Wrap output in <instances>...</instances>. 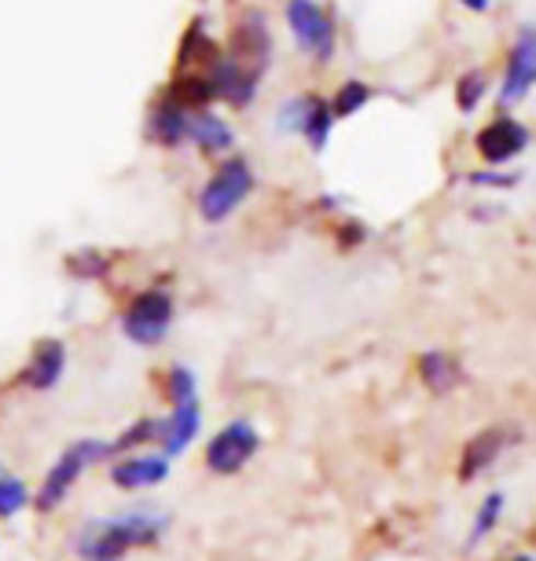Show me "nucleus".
<instances>
[{
    "label": "nucleus",
    "mask_w": 536,
    "mask_h": 561,
    "mask_svg": "<svg viewBox=\"0 0 536 561\" xmlns=\"http://www.w3.org/2000/svg\"><path fill=\"white\" fill-rule=\"evenodd\" d=\"M162 514H122V517H92V522L78 533V558L81 561H122L136 547L159 543L166 533Z\"/></svg>",
    "instance_id": "f257e3e1"
},
{
    "label": "nucleus",
    "mask_w": 536,
    "mask_h": 561,
    "mask_svg": "<svg viewBox=\"0 0 536 561\" xmlns=\"http://www.w3.org/2000/svg\"><path fill=\"white\" fill-rule=\"evenodd\" d=\"M111 455L114 451H111L107 440H78V444H70V448L56 459V466L48 470L45 484L37 489V511H45V514L56 511V506L70 495L73 484H78L81 473H85L92 462L111 459Z\"/></svg>",
    "instance_id": "f03ea898"
},
{
    "label": "nucleus",
    "mask_w": 536,
    "mask_h": 561,
    "mask_svg": "<svg viewBox=\"0 0 536 561\" xmlns=\"http://www.w3.org/2000/svg\"><path fill=\"white\" fill-rule=\"evenodd\" d=\"M250 187H254L250 165L243 158H232V162H225L206 180L203 195H198V214H203V220H209V225H220V220H228L239 206H243Z\"/></svg>",
    "instance_id": "7ed1b4c3"
},
{
    "label": "nucleus",
    "mask_w": 536,
    "mask_h": 561,
    "mask_svg": "<svg viewBox=\"0 0 536 561\" xmlns=\"http://www.w3.org/2000/svg\"><path fill=\"white\" fill-rule=\"evenodd\" d=\"M173 327V298L166 290H144L125 305L122 312V331L129 342L151 348L159 345Z\"/></svg>",
    "instance_id": "20e7f679"
},
{
    "label": "nucleus",
    "mask_w": 536,
    "mask_h": 561,
    "mask_svg": "<svg viewBox=\"0 0 536 561\" xmlns=\"http://www.w3.org/2000/svg\"><path fill=\"white\" fill-rule=\"evenodd\" d=\"M258 448H261V437H258L254 422L236 419L220 433H214V440L206 444V466L214 473H225L228 478V473L243 470V466L258 455Z\"/></svg>",
    "instance_id": "39448f33"
},
{
    "label": "nucleus",
    "mask_w": 536,
    "mask_h": 561,
    "mask_svg": "<svg viewBox=\"0 0 536 561\" xmlns=\"http://www.w3.org/2000/svg\"><path fill=\"white\" fill-rule=\"evenodd\" d=\"M287 23L294 30V37H298V45L317 51V59L328 62L334 56V23L323 15L320 4H312V0H290Z\"/></svg>",
    "instance_id": "423d86ee"
},
{
    "label": "nucleus",
    "mask_w": 536,
    "mask_h": 561,
    "mask_svg": "<svg viewBox=\"0 0 536 561\" xmlns=\"http://www.w3.org/2000/svg\"><path fill=\"white\" fill-rule=\"evenodd\" d=\"M525 144H529V133H525V125L514 118H497L478 133L481 158H486V162H497V165L518 158L525 151Z\"/></svg>",
    "instance_id": "0eeeda50"
},
{
    "label": "nucleus",
    "mask_w": 536,
    "mask_h": 561,
    "mask_svg": "<svg viewBox=\"0 0 536 561\" xmlns=\"http://www.w3.org/2000/svg\"><path fill=\"white\" fill-rule=\"evenodd\" d=\"M198 426H203V408H198V400H187V404H173L170 415L159 419V437H155V440L162 444L166 459L181 455L187 444L195 440Z\"/></svg>",
    "instance_id": "6e6552de"
},
{
    "label": "nucleus",
    "mask_w": 536,
    "mask_h": 561,
    "mask_svg": "<svg viewBox=\"0 0 536 561\" xmlns=\"http://www.w3.org/2000/svg\"><path fill=\"white\" fill-rule=\"evenodd\" d=\"M170 478V459L166 455H129L111 466V481L125 492L136 489H155Z\"/></svg>",
    "instance_id": "1a4fd4ad"
},
{
    "label": "nucleus",
    "mask_w": 536,
    "mask_h": 561,
    "mask_svg": "<svg viewBox=\"0 0 536 561\" xmlns=\"http://www.w3.org/2000/svg\"><path fill=\"white\" fill-rule=\"evenodd\" d=\"M533 78H536V41H533V30H522V34H518V45H514V51H511L508 81H503L500 100H503V103H518V100H525V92H529Z\"/></svg>",
    "instance_id": "9d476101"
},
{
    "label": "nucleus",
    "mask_w": 536,
    "mask_h": 561,
    "mask_svg": "<svg viewBox=\"0 0 536 561\" xmlns=\"http://www.w3.org/2000/svg\"><path fill=\"white\" fill-rule=\"evenodd\" d=\"M206 81H209L214 100L239 103V107H247V103L254 100V92H258V73H243L236 62H228V59L214 62V70H209Z\"/></svg>",
    "instance_id": "9b49d317"
},
{
    "label": "nucleus",
    "mask_w": 536,
    "mask_h": 561,
    "mask_svg": "<svg viewBox=\"0 0 536 561\" xmlns=\"http://www.w3.org/2000/svg\"><path fill=\"white\" fill-rule=\"evenodd\" d=\"M62 370H67V348L56 337H45V342H37L34 356H30L23 382L34 389H52L62 378Z\"/></svg>",
    "instance_id": "f8f14e48"
},
{
    "label": "nucleus",
    "mask_w": 536,
    "mask_h": 561,
    "mask_svg": "<svg viewBox=\"0 0 536 561\" xmlns=\"http://www.w3.org/2000/svg\"><path fill=\"white\" fill-rule=\"evenodd\" d=\"M503 448H508V430H486L478 437H470L464 455H459V481H475L478 473H486L500 459Z\"/></svg>",
    "instance_id": "ddd939ff"
},
{
    "label": "nucleus",
    "mask_w": 536,
    "mask_h": 561,
    "mask_svg": "<svg viewBox=\"0 0 536 561\" xmlns=\"http://www.w3.org/2000/svg\"><path fill=\"white\" fill-rule=\"evenodd\" d=\"M419 378L434 389V393H452L459 382H464V367L456 364V356L448 353H423L419 356Z\"/></svg>",
    "instance_id": "4468645a"
},
{
    "label": "nucleus",
    "mask_w": 536,
    "mask_h": 561,
    "mask_svg": "<svg viewBox=\"0 0 536 561\" xmlns=\"http://www.w3.org/2000/svg\"><path fill=\"white\" fill-rule=\"evenodd\" d=\"M187 114L181 103H159L155 107V114H151V136L159 144H166V147H176V144H184L187 140Z\"/></svg>",
    "instance_id": "2eb2a0df"
},
{
    "label": "nucleus",
    "mask_w": 536,
    "mask_h": 561,
    "mask_svg": "<svg viewBox=\"0 0 536 561\" xmlns=\"http://www.w3.org/2000/svg\"><path fill=\"white\" fill-rule=\"evenodd\" d=\"M187 140L198 144L203 151H228L232 147V129L217 114H192L187 118Z\"/></svg>",
    "instance_id": "dca6fc26"
},
{
    "label": "nucleus",
    "mask_w": 536,
    "mask_h": 561,
    "mask_svg": "<svg viewBox=\"0 0 536 561\" xmlns=\"http://www.w3.org/2000/svg\"><path fill=\"white\" fill-rule=\"evenodd\" d=\"M503 506H508V500H503V492H489L486 495V503L478 506V514H475V525H470V536H467V547H475L481 543L492 528L500 525V517H503Z\"/></svg>",
    "instance_id": "f3484780"
},
{
    "label": "nucleus",
    "mask_w": 536,
    "mask_h": 561,
    "mask_svg": "<svg viewBox=\"0 0 536 561\" xmlns=\"http://www.w3.org/2000/svg\"><path fill=\"white\" fill-rule=\"evenodd\" d=\"M298 133L309 136V144L320 151V147L328 144V133H331V111H328V103L309 100V111H305V118H301V129H298Z\"/></svg>",
    "instance_id": "a211bd4d"
},
{
    "label": "nucleus",
    "mask_w": 536,
    "mask_h": 561,
    "mask_svg": "<svg viewBox=\"0 0 536 561\" xmlns=\"http://www.w3.org/2000/svg\"><path fill=\"white\" fill-rule=\"evenodd\" d=\"M30 503V489H26V481H19L12 478V473H0V517H15L23 506Z\"/></svg>",
    "instance_id": "6ab92c4d"
},
{
    "label": "nucleus",
    "mask_w": 536,
    "mask_h": 561,
    "mask_svg": "<svg viewBox=\"0 0 536 561\" xmlns=\"http://www.w3.org/2000/svg\"><path fill=\"white\" fill-rule=\"evenodd\" d=\"M166 397H170V404H187V400H198V386H195V375L187 367H170V375H166Z\"/></svg>",
    "instance_id": "aec40b11"
},
{
    "label": "nucleus",
    "mask_w": 536,
    "mask_h": 561,
    "mask_svg": "<svg viewBox=\"0 0 536 561\" xmlns=\"http://www.w3.org/2000/svg\"><path fill=\"white\" fill-rule=\"evenodd\" d=\"M155 437H159V419H140V422H133V426L125 430L118 440H111V451L118 455V451L140 448V444L155 440Z\"/></svg>",
    "instance_id": "412c9836"
},
{
    "label": "nucleus",
    "mask_w": 536,
    "mask_h": 561,
    "mask_svg": "<svg viewBox=\"0 0 536 561\" xmlns=\"http://www.w3.org/2000/svg\"><path fill=\"white\" fill-rule=\"evenodd\" d=\"M367 84H361V81H350V84H342L339 89V96H334V103H331V114H339V118H345V114H353V111H361L364 103H367Z\"/></svg>",
    "instance_id": "4be33fe9"
},
{
    "label": "nucleus",
    "mask_w": 536,
    "mask_h": 561,
    "mask_svg": "<svg viewBox=\"0 0 536 561\" xmlns=\"http://www.w3.org/2000/svg\"><path fill=\"white\" fill-rule=\"evenodd\" d=\"M481 92H486V78H481L478 70H470L467 78L459 81V89H456L459 107H464V111H475V103L481 100Z\"/></svg>",
    "instance_id": "5701e85b"
},
{
    "label": "nucleus",
    "mask_w": 536,
    "mask_h": 561,
    "mask_svg": "<svg viewBox=\"0 0 536 561\" xmlns=\"http://www.w3.org/2000/svg\"><path fill=\"white\" fill-rule=\"evenodd\" d=\"M470 184H497V187H508V184H514V176H492V173H475V176H470Z\"/></svg>",
    "instance_id": "b1692460"
},
{
    "label": "nucleus",
    "mask_w": 536,
    "mask_h": 561,
    "mask_svg": "<svg viewBox=\"0 0 536 561\" xmlns=\"http://www.w3.org/2000/svg\"><path fill=\"white\" fill-rule=\"evenodd\" d=\"M459 4H467L470 12H486V8H489V0H459Z\"/></svg>",
    "instance_id": "393cba45"
},
{
    "label": "nucleus",
    "mask_w": 536,
    "mask_h": 561,
    "mask_svg": "<svg viewBox=\"0 0 536 561\" xmlns=\"http://www.w3.org/2000/svg\"><path fill=\"white\" fill-rule=\"evenodd\" d=\"M511 561H533V558H529V554H514Z\"/></svg>",
    "instance_id": "a878e982"
},
{
    "label": "nucleus",
    "mask_w": 536,
    "mask_h": 561,
    "mask_svg": "<svg viewBox=\"0 0 536 561\" xmlns=\"http://www.w3.org/2000/svg\"><path fill=\"white\" fill-rule=\"evenodd\" d=\"M0 473H4V466H0Z\"/></svg>",
    "instance_id": "bb28decb"
}]
</instances>
